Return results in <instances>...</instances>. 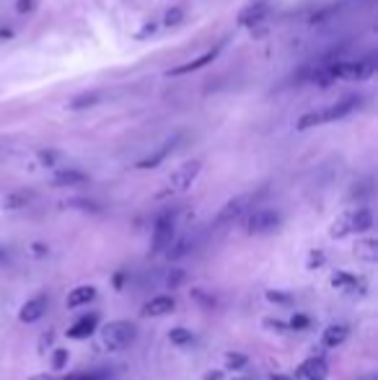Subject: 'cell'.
Returning <instances> with one entry per match:
<instances>
[{
	"label": "cell",
	"instance_id": "2e32d148",
	"mask_svg": "<svg viewBox=\"0 0 378 380\" xmlns=\"http://www.w3.org/2000/svg\"><path fill=\"white\" fill-rule=\"evenodd\" d=\"M350 336V329L345 324H332L327 331H324V347H339L345 344V339Z\"/></svg>",
	"mask_w": 378,
	"mask_h": 380
},
{
	"label": "cell",
	"instance_id": "83f0119b",
	"mask_svg": "<svg viewBox=\"0 0 378 380\" xmlns=\"http://www.w3.org/2000/svg\"><path fill=\"white\" fill-rule=\"evenodd\" d=\"M308 324H311V318H308V316H296L293 321H290V326H293V329H308Z\"/></svg>",
	"mask_w": 378,
	"mask_h": 380
},
{
	"label": "cell",
	"instance_id": "8992f818",
	"mask_svg": "<svg viewBox=\"0 0 378 380\" xmlns=\"http://www.w3.org/2000/svg\"><path fill=\"white\" fill-rule=\"evenodd\" d=\"M171 241H174V217L166 213V215H161L153 225V253L169 248Z\"/></svg>",
	"mask_w": 378,
	"mask_h": 380
},
{
	"label": "cell",
	"instance_id": "277c9868",
	"mask_svg": "<svg viewBox=\"0 0 378 380\" xmlns=\"http://www.w3.org/2000/svg\"><path fill=\"white\" fill-rule=\"evenodd\" d=\"M202 163L200 160H187V163H182V166L171 174L169 179V189L171 191H187L189 186H192V182L197 179V174H200Z\"/></svg>",
	"mask_w": 378,
	"mask_h": 380
},
{
	"label": "cell",
	"instance_id": "7a4b0ae2",
	"mask_svg": "<svg viewBox=\"0 0 378 380\" xmlns=\"http://www.w3.org/2000/svg\"><path fill=\"white\" fill-rule=\"evenodd\" d=\"M137 336V329L127 321H112L101 329V341L109 352H120V349L130 347Z\"/></svg>",
	"mask_w": 378,
	"mask_h": 380
},
{
	"label": "cell",
	"instance_id": "52a82bcc",
	"mask_svg": "<svg viewBox=\"0 0 378 380\" xmlns=\"http://www.w3.org/2000/svg\"><path fill=\"white\" fill-rule=\"evenodd\" d=\"M298 380H327L329 375V365L324 362L322 357H311L298 367Z\"/></svg>",
	"mask_w": 378,
	"mask_h": 380
},
{
	"label": "cell",
	"instance_id": "7c38bea8",
	"mask_svg": "<svg viewBox=\"0 0 378 380\" xmlns=\"http://www.w3.org/2000/svg\"><path fill=\"white\" fill-rule=\"evenodd\" d=\"M347 225H350V233H365L373 225V215H370V210L347 213Z\"/></svg>",
	"mask_w": 378,
	"mask_h": 380
},
{
	"label": "cell",
	"instance_id": "5bb4252c",
	"mask_svg": "<svg viewBox=\"0 0 378 380\" xmlns=\"http://www.w3.org/2000/svg\"><path fill=\"white\" fill-rule=\"evenodd\" d=\"M96 321H99L96 316H86V318H81L78 324L68 329V336H70V339H89L91 334L96 331Z\"/></svg>",
	"mask_w": 378,
	"mask_h": 380
},
{
	"label": "cell",
	"instance_id": "cb8c5ba5",
	"mask_svg": "<svg viewBox=\"0 0 378 380\" xmlns=\"http://www.w3.org/2000/svg\"><path fill=\"white\" fill-rule=\"evenodd\" d=\"M339 11V6H332V8H327V11H322V13H316L314 18H311V24H324V21H329L334 13Z\"/></svg>",
	"mask_w": 378,
	"mask_h": 380
},
{
	"label": "cell",
	"instance_id": "6da1fadb",
	"mask_svg": "<svg viewBox=\"0 0 378 380\" xmlns=\"http://www.w3.org/2000/svg\"><path fill=\"white\" fill-rule=\"evenodd\" d=\"M358 103H360V99H355L353 96V99L332 103V106H327V109H322V111H308V114H303V117L298 119V129H311V127L327 125V122H337V119L347 117L350 111L358 109Z\"/></svg>",
	"mask_w": 378,
	"mask_h": 380
},
{
	"label": "cell",
	"instance_id": "8fae6325",
	"mask_svg": "<svg viewBox=\"0 0 378 380\" xmlns=\"http://www.w3.org/2000/svg\"><path fill=\"white\" fill-rule=\"evenodd\" d=\"M174 305H177L174 298H169V295H158V298H153V300L143 308V316H166V313L174 310Z\"/></svg>",
	"mask_w": 378,
	"mask_h": 380
},
{
	"label": "cell",
	"instance_id": "4316f807",
	"mask_svg": "<svg viewBox=\"0 0 378 380\" xmlns=\"http://www.w3.org/2000/svg\"><path fill=\"white\" fill-rule=\"evenodd\" d=\"M182 18H184V11H182V8H171L169 13H166V24H169V26H177L179 21H182Z\"/></svg>",
	"mask_w": 378,
	"mask_h": 380
},
{
	"label": "cell",
	"instance_id": "d6a6232c",
	"mask_svg": "<svg viewBox=\"0 0 378 380\" xmlns=\"http://www.w3.org/2000/svg\"><path fill=\"white\" fill-rule=\"evenodd\" d=\"M29 8H32V0H18V11H21V13Z\"/></svg>",
	"mask_w": 378,
	"mask_h": 380
},
{
	"label": "cell",
	"instance_id": "e0dca14e",
	"mask_svg": "<svg viewBox=\"0 0 378 380\" xmlns=\"http://www.w3.org/2000/svg\"><path fill=\"white\" fill-rule=\"evenodd\" d=\"M96 298V287H75L70 295H68V308H81V305H86V303H91Z\"/></svg>",
	"mask_w": 378,
	"mask_h": 380
},
{
	"label": "cell",
	"instance_id": "ba28073f",
	"mask_svg": "<svg viewBox=\"0 0 378 380\" xmlns=\"http://www.w3.org/2000/svg\"><path fill=\"white\" fill-rule=\"evenodd\" d=\"M44 310H47V298H44V295H37V298H32V300L21 308L18 318H21L24 324H34V321H39V318L44 316Z\"/></svg>",
	"mask_w": 378,
	"mask_h": 380
},
{
	"label": "cell",
	"instance_id": "d6986e66",
	"mask_svg": "<svg viewBox=\"0 0 378 380\" xmlns=\"http://www.w3.org/2000/svg\"><path fill=\"white\" fill-rule=\"evenodd\" d=\"M89 176L83 171H75V168H68V171H57L55 174V184L57 186H75V184H86Z\"/></svg>",
	"mask_w": 378,
	"mask_h": 380
},
{
	"label": "cell",
	"instance_id": "ac0fdd59",
	"mask_svg": "<svg viewBox=\"0 0 378 380\" xmlns=\"http://www.w3.org/2000/svg\"><path fill=\"white\" fill-rule=\"evenodd\" d=\"M332 285L339 287V290H347V293H358V290H363L360 279L355 277V274H350V272H334Z\"/></svg>",
	"mask_w": 378,
	"mask_h": 380
},
{
	"label": "cell",
	"instance_id": "d4e9b609",
	"mask_svg": "<svg viewBox=\"0 0 378 380\" xmlns=\"http://www.w3.org/2000/svg\"><path fill=\"white\" fill-rule=\"evenodd\" d=\"M65 362H68V349H57L55 355H52V367H57V370H63Z\"/></svg>",
	"mask_w": 378,
	"mask_h": 380
},
{
	"label": "cell",
	"instance_id": "9a60e30c",
	"mask_svg": "<svg viewBox=\"0 0 378 380\" xmlns=\"http://www.w3.org/2000/svg\"><path fill=\"white\" fill-rule=\"evenodd\" d=\"M355 256H358L360 262L373 264L378 259V243L373 238H360V241L355 243Z\"/></svg>",
	"mask_w": 378,
	"mask_h": 380
},
{
	"label": "cell",
	"instance_id": "5b68a950",
	"mask_svg": "<svg viewBox=\"0 0 378 380\" xmlns=\"http://www.w3.org/2000/svg\"><path fill=\"white\" fill-rule=\"evenodd\" d=\"M280 225V215L275 213V210H254L249 215V220H246V230H249L251 236H259V233H270Z\"/></svg>",
	"mask_w": 378,
	"mask_h": 380
},
{
	"label": "cell",
	"instance_id": "f546056e",
	"mask_svg": "<svg viewBox=\"0 0 378 380\" xmlns=\"http://www.w3.org/2000/svg\"><path fill=\"white\" fill-rule=\"evenodd\" d=\"M228 362H231V367H244V365H246V357L244 355H228Z\"/></svg>",
	"mask_w": 378,
	"mask_h": 380
},
{
	"label": "cell",
	"instance_id": "9c48e42d",
	"mask_svg": "<svg viewBox=\"0 0 378 380\" xmlns=\"http://www.w3.org/2000/svg\"><path fill=\"white\" fill-rule=\"evenodd\" d=\"M246 205H249V197H236V199H231V202H228V205L223 207V210H220V213H218V225H225V222H231V220H236V217H239V215L244 213V210H246Z\"/></svg>",
	"mask_w": 378,
	"mask_h": 380
},
{
	"label": "cell",
	"instance_id": "836d02e7",
	"mask_svg": "<svg viewBox=\"0 0 378 380\" xmlns=\"http://www.w3.org/2000/svg\"><path fill=\"white\" fill-rule=\"evenodd\" d=\"M0 262H6V251L3 248H0Z\"/></svg>",
	"mask_w": 378,
	"mask_h": 380
},
{
	"label": "cell",
	"instance_id": "44dd1931",
	"mask_svg": "<svg viewBox=\"0 0 378 380\" xmlns=\"http://www.w3.org/2000/svg\"><path fill=\"white\" fill-rule=\"evenodd\" d=\"M169 341L177 344V347H189V344H194V336L192 331H187V329H171Z\"/></svg>",
	"mask_w": 378,
	"mask_h": 380
},
{
	"label": "cell",
	"instance_id": "f1b7e54d",
	"mask_svg": "<svg viewBox=\"0 0 378 380\" xmlns=\"http://www.w3.org/2000/svg\"><path fill=\"white\" fill-rule=\"evenodd\" d=\"M267 298H270V300H277L280 305H288L290 303V295L285 293H267Z\"/></svg>",
	"mask_w": 378,
	"mask_h": 380
},
{
	"label": "cell",
	"instance_id": "3957f363",
	"mask_svg": "<svg viewBox=\"0 0 378 380\" xmlns=\"http://www.w3.org/2000/svg\"><path fill=\"white\" fill-rule=\"evenodd\" d=\"M329 75L332 78H347V80H365L376 72V60H355V63H329Z\"/></svg>",
	"mask_w": 378,
	"mask_h": 380
},
{
	"label": "cell",
	"instance_id": "30bf717a",
	"mask_svg": "<svg viewBox=\"0 0 378 380\" xmlns=\"http://www.w3.org/2000/svg\"><path fill=\"white\" fill-rule=\"evenodd\" d=\"M267 11H270V6H267V3H251V6H246V8L239 13V24H241V26L259 24V21L267 16Z\"/></svg>",
	"mask_w": 378,
	"mask_h": 380
},
{
	"label": "cell",
	"instance_id": "7402d4cb",
	"mask_svg": "<svg viewBox=\"0 0 378 380\" xmlns=\"http://www.w3.org/2000/svg\"><path fill=\"white\" fill-rule=\"evenodd\" d=\"M99 99H101V94H81V96H75L70 101V109H89V106H94V103H99Z\"/></svg>",
	"mask_w": 378,
	"mask_h": 380
},
{
	"label": "cell",
	"instance_id": "1f68e13d",
	"mask_svg": "<svg viewBox=\"0 0 378 380\" xmlns=\"http://www.w3.org/2000/svg\"><path fill=\"white\" fill-rule=\"evenodd\" d=\"M65 380H101L99 375H89V372H78V375H70V378Z\"/></svg>",
	"mask_w": 378,
	"mask_h": 380
},
{
	"label": "cell",
	"instance_id": "4dcf8cb0",
	"mask_svg": "<svg viewBox=\"0 0 378 380\" xmlns=\"http://www.w3.org/2000/svg\"><path fill=\"white\" fill-rule=\"evenodd\" d=\"M322 264H324V253H322V251H314V253H311V262H308V267L314 270V267H322Z\"/></svg>",
	"mask_w": 378,
	"mask_h": 380
},
{
	"label": "cell",
	"instance_id": "4fadbf2b",
	"mask_svg": "<svg viewBox=\"0 0 378 380\" xmlns=\"http://www.w3.org/2000/svg\"><path fill=\"white\" fill-rule=\"evenodd\" d=\"M218 57V49H210V52H205V55H200L197 60H189V63L179 65V68H174V70L169 72V75H184V72H192V70H200V68H205L208 63H213Z\"/></svg>",
	"mask_w": 378,
	"mask_h": 380
},
{
	"label": "cell",
	"instance_id": "484cf974",
	"mask_svg": "<svg viewBox=\"0 0 378 380\" xmlns=\"http://www.w3.org/2000/svg\"><path fill=\"white\" fill-rule=\"evenodd\" d=\"M182 279H184V272H182V270H171L169 277H166V285H169V287H179V285H182Z\"/></svg>",
	"mask_w": 378,
	"mask_h": 380
},
{
	"label": "cell",
	"instance_id": "603a6c76",
	"mask_svg": "<svg viewBox=\"0 0 378 380\" xmlns=\"http://www.w3.org/2000/svg\"><path fill=\"white\" fill-rule=\"evenodd\" d=\"M29 197H32L29 191H16V194H11V197L6 199V207H8V210H16V207H24L26 202H29Z\"/></svg>",
	"mask_w": 378,
	"mask_h": 380
},
{
	"label": "cell",
	"instance_id": "ffe728a7",
	"mask_svg": "<svg viewBox=\"0 0 378 380\" xmlns=\"http://www.w3.org/2000/svg\"><path fill=\"white\" fill-rule=\"evenodd\" d=\"M174 145H177V137H174L171 143L163 145V148H161V151H158V153H153V156H148V158H145V160H140V163H137V168H153V166H158V163H161V160L171 153V148H174Z\"/></svg>",
	"mask_w": 378,
	"mask_h": 380
}]
</instances>
